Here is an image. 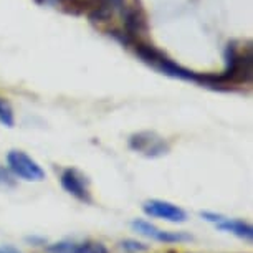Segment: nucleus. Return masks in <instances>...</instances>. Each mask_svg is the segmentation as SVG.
Returning a JSON list of instances; mask_svg holds the SVG:
<instances>
[{"instance_id":"f8f14e48","label":"nucleus","mask_w":253,"mask_h":253,"mask_svg":"<svg viewBox=\"0 0 253 253\" xmlns=\"http://www.w3.org/2000/svg\"><path fill=\"white\" fill-rule=\"evenodd\" d=\"M119 247L127 253H142V252H147L151 248L147 243L137 242V240H134V238H124V240L119 243Z\"/></svg>"},{"instance_id":"39448f33","label":"nucleus","mask_w":253,"mask_h":253,"mask_svg":"<svg viewBox=\"0 0 253 253\" xmlns=\"http://www.w3.org/2000/svg\"><path fill=\"white\" fill-rule=\"evenodd\" d=\"M60 184L66 194L83 204H91V192H89V179L81 170L75 167H66L60 175Z\"/></svg>"},{"instance_id":"2eb2a0df","label":"nucleus","mask_w":253,"mask_h":253,"mask_svg":"<svg viewBox=\"0 0 253 253\" xmlns=\"http://www.w3.org/2000/svg\"><path fill=\"white\" fill-rule=\"evenodd\" d=\"M25 240H27L28 243H32V245H35V247H38V245H45V243H46V240H45L43 237H35V235L27 237Z\"/></svg>"},{"instance_id":"f03ea898","label":"nucleus","mask_w":253,"mask_h":253,"mask_svg":"<svg viewBox=\"0 0 253 253\" xmlns=\"http://www.w3.org/2000/svg\"><path fill=\"white\" fill-rule=\"evenodd\" d=\"M253 55L252 48L240 50L235 43H230L225 50V70L218 75L223 89H232L238 83H247L252 78Z\"/></svg>"},{"instance_id":"4468645a","label":"nucleus","mask_w":253,"mask_h":253,"mask_svg":"<svg viewBox=\"0 0 253 253\" xmlns=\"http://www.w3.org/2000/svg\"><path fill=\"white\" fill-rule=\"evenodd\" d=\"M200 217H202L204 220L212 222V223H218V222H222L223 218H225V215H222V213L209 212V210H205V212H200Z\"/></svg>"},{"instance_id":"0eeeda50","label":"nucleus","mask_w":253,"mask_h":253,"mask_svg":"<svg viewBox=\"0 0 253 253\" xmlns=\"http://www.w3.org/2000/svg\"><path fill=\"white\" fill-rule=\"evenodd\" d=\"M142 212L151 218H161V220L170 223H184L187 222V212L172 202L161 199H151L142 204Z\"/></svg>"},{"instance_id":"20e7f679","label":"nucleus","mask_w":253,"mask_h":253,"mask_svg":"<svg viewBox=\"0 0 253 253\" xmlns=\"http://www.w3.org/2000/svg\"><path fill=\"white\" fill-rule=\"evenodd\" d=\"M129 149L137 152V154L149 157V159H156V157H162L169 154L170 146L164 137H161L154 131H141L134 132L129 137Z\"/></svg>"},{"instance_id":"dca6fc26","label":"nucleus","mask_w":253,"mask_h":253,"mask_svg":"<svg viewBox=\"0 0 253 253\" xmlns=\"http://www.w3.org/2000/svg\"><path fill=\"white\" fill-rule=\"evenodd\" d=\"M0 253H22V252L13 245H0Z\"/></svg>"},{"instance_id":"9d476101","label":"nucleus","mask_w":253,"mask_h":253,"mask_svg":"<svg viewBox=\"0 0 253 253\" xmlns=\"http://www.w3.org/2000/svg\"><path fill=\"white\" fill-rule=\"evenodd\" d=\"M42 5H50V7H61L66 12L81 13L84 7V0H37Z\"/></svg>"},{"instance_id":"ddd939ff","label":"nucleus","mask_w":253,"mask_h":253,"mask_svg":"<svg viewBox=\"0 0 253 253\" xmlns=\"http://www.w3.org/2000/svg\"><path fill=\"white\" fill-rule=\"evenodd\" d=\"M0 185H3V187H13V185H15V180H13V177H12V172L2 166H0Z\"/></svg>"},{"instance_id":"9b49d317","label":"nucleus","mask_w":253,"mask_h":253,"mask_svg":"<svg viewBox=\"0 0 253 253\" xmlns=\"http://www.w3.org/2000/svg\"><path fill=\"white\" fill-rule=\"evenodd\" d=\"M0 123L5 127H13V124H15V116H13L12 106L2 98H0Z\"/></svg>"},{"instance_id":"6e6552de","label":"nucleus","mask_w":253,"mask_h":253,"mask_svg":"<svg viewBox=\"0 0 253 253\" xmlns=\"http://www.w3.org/2000/svg\"><path fill=\"white\" fill-rule=\"evenodd\" d=\"M46 253H109L108 248L101 242L93 240H73V238H65V240L55 242L51 245H46Z\"/></svg>"},{"instance_id":"423d86ee","label":"nucleus","mask_w":253,"mask_h":253,"mask_svg":"<svg viewBox=\"0 0 253 253\" xmlns=\"http://www.w3.org/2000/svg\"><path fill=\"white\" fill-rule=\"evenodd\" d=\"M131 228L142 237H147L151 240L159 243H187L192 242L194 237L189 232H172V230H162V228L152 225L151 222L142 220V218H134L131 222Z\"/></svg>"},{"instance_id":"1a4fd4ad","label":"nucleus","mask_w":253,"mask_h":253,"mask_svg":"<svg viewBox=\"0 0 253 253\" xmlns=\"http://www.w3.org/2000/svg\"><path fill=\"white\" fill-rule=\"evenodd\" d=\"M215 227H217V230L232 233V235L242 238V240H247V242L253 240V227L248 222L240 220V218H228V217H225L222 222L215 223Z\"/></svg>"},{"instance_id":"f257e3e1","label":"nucleus","mask_w":253,"mask_h":253,"mask_svg":"<svg viewBox=\"0 0 253 253\" xmlns=\"http://www.w3.org/2000/svg\"><path fill=\"white\" fill-rule=\"evenodd\" d=\"M132 46H134L136 55L139 56L141 61H144V63L147 66H151L152 70L159 71L161 75L170 76V78H179L184 81H192V83H197V84L205 83V75L195 73L192 70H187V68H184V66L177 65L166 53H162L161 50H157L156 46L147 45L144 42H136Z\"/></svg>"},{"instance_id":"7ed1b4c3","label":"nucleus","mask_w":253,"mask_h":253,"mask_svg":"<svg viewBox=\"0 0 253 253\" xmlns=\"http://www.w3.org/2000/svg\"><path fill=\"white\" fill-rule=\"evenodd\" d=\"M7 166L8 170L15 177L27 180V182H42L45 180V170L38 162L23 151L12 149L7 154Z\"/></svg>"}]
</instances>
